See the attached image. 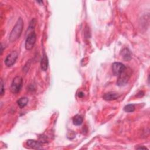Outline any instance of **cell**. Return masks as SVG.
<instances>
[{"mask_svg":"<svg viewBox=\"0 0 150 150\" xmlns=\"http://www.w3.org/2000/svg\"><path fill=\"white\" fill-rule=\"evenodd\" d=\"M23 21L21 18H19L18 19L15 25L14 26L13 28L12 29L9 35V40L11 42H15L20 37L23 30Z\"/></svg>","mask_w":150,"mask_h":150,"instance_id":"obj_1","label":"cell"},{"mask_svg":"<svg viewBox=\"0 0 150 150\" xmlns=\"http://www.w3.org/2000/svg\"><path fill=\"white\" fill-rule=\"evenodd\" d=\"M23 85V79L21 76H16L12 80L11 85V91L13 94L18 93Z\"/></svg>","mask_w":150,"mask_h":150,"instance_id":"obj_2","label":"cell"},{"mask_svg":"<svg viewBox=\"0 0 150 150\" xmlns=\"http://www.w3.org/2000/svg\"><path fill=\"white\" fill-rule=\"evenodd\" d=\"M36 35L34 31L30 32L28 35L25 40V48L26 50H30L33 47L34 45L36 42Z\"/></svg>","mask_w":150,"mask_h":150,"instance_id":"obj_3","label":"cell"},{"mask_svg":"<svg viewBox=\"0 0 150 150\" xmlns=\"http://www.w3.org/2000/svg\"><path fill=\"white\" fill-rule=\"evenodd\" d=\"M125 70V66L121 63L115 62L112 64V71L115 76H119Z\"/></svg>","mask_w":150,"mask_h":150,"instance_id":"obj_4","label":"cell"},{"mask_svg":"<svg viewBox=\"0 0 150 150\" xmlns=\"http://www.w3.org/2000/svg\"><path fill=\"white\" fill-rule=\"evenodd\" d=\"M18 54L16 52L13 51L10 53L5 58V64L6 66L10 67L12 66L16 62L17 58H18Z\"/></svg>","mask_w":150,"mask_h":150,"instance_id":"obj_5","label":"cell"},{"mask_svg":"<svg viewBox=\"0 0 150 150\" xmlns=\"http://www.w3.org/2000/svg\"><path fill=\"white\" fill-rule=\"evenodd\" d=\"M129 76L126 73V70L119 76L117 81V84L119 86H124L128 83Z\"/></svg>","mask_w":150,"mask_h":150,"instance_id":"obj_6","label":"cell"},{"mask_svg":"<svg viewBox=\"0 0 150 150\" xmlns=\"http://www.w3.org/2000/svg\"><path fill=\"white\" fill-rule=\"evenodd\" d=\"M120 97V95L118 93L115 92H108L107 93H105L103 96V98L107 101H112L116 100Z\"/></svg>","mask_w":150,"mask_h":150,"instance_id":"obj_7","label":"cell"},{"mask_svg":"<svg viewBox=\"0 0 150 150\" xmlns=\"http://www.w3.org/2000/svg\"><path fill=\"white\" fill-rule=\"evenodd\" d=\"M26 145L30 148L32 149H40L41 144L39 141L33 140V139H29L26 141Z\"/></svg>","mask_w":150,"mask_h":150,"instance_id":"obj_8","label":"cell"},{"mask_svg":"<svg viewBox=\"0 0 150 150\" xmlns=\"http://www.w3.org/2000/svg\"><path fill=\"white\" fill-rule=\"evenodd\" d=\"M48 58L47 57V55L44 53L43 54V56L41 59V62H40V66H41V69L43 71H46L47 68H48Z\"/></svg>","mask_w":150,"mask_h":150,"instance_id":"obj_9","label":"cell"},{"mask_svg":"<svg viewBox=\"0 0 150 150\" xmlns=\"http://www.w3.org/2000/svg\"><path fill=\"white\" fill-rule=\"evenodd\" d=\"M121 55L123 59L126 61H129L131 59V53L128 48L123 49L121 52Z\"/></svg>","mask_w":150,"mask_h":150,"instance_id":"obj_10","label":"cell"},{"mask_svg":"<svg viewBox=\"0 0 150 150\" xmlns=\"http://www.w3.org/2000/svg\"><path fill=\"white\" fill-rule=\"evenodd\" d=\"M83 122V118L81 115L77 114L73 118V123L75 125H80Z\"/></svg>","mask_w":150,"mask_h":150,"instance_id":"obj_11","label":"cell"},{"mask_svg":"<svg viewBox=\"0 0 150 150\" xmlns=\"http://www.w3.org/2000/svg\"><path fill=\"white\" fill-rule=\"evenodd\" d=\"M28 101H29L28 98L27 97H21V98H20L18 100L17 103H18V105L19 106V107L23 108V107H24L25 105H27V104H28Z\"/></svg>","mask_w":150,"mask_h":150,"instance_id":"obj_12","label":"cell"},{"mask_svg":"<svg viewBox=\"0 0 150 150\" xmlns=\"http://www.w3.org/2000/svg\"><path fill=\"white\" fill-rule=\"evenodd\" d=\"M124 110L125 112H131L135 110V106L134 104H128L124 107Z\"/></svg>","mask_w":150,"mask_h":150,"instance_id":"obj_13","label":"cell"},{"mask_svg":"<svg viewBox=\"0 0 150 150\" xmlns=\"http://www.w3.org/2000/svg\"><path fill=\"white\" fill-rule=\"evenodd\" d=\"M1 96H2L4 94V92H5V89H4V82H3L2 79L1 80Z\"/></svg>","mask_w":150,"mask_h":150,"instance_id":"obj_14","label":"cell"},{"mask_svg":"<svg viewBox=\"0 0 150 150\" xmlns=\"http://www.w3.org/2000/svg\"><path fill=\"white\" fill-rule=\"evenodd\" d=\"M84 93L82 92V91H80V92H79V93H78V96H79V97H83V96H84Z\"/></svg>","mask_w":150,"mask_h":150,"instance_id":"obj_15","label":"cell"},{"mask_svg":"<svg viewBox=\"0 0 150 150\" xmlns=\"http://www.w3.org/2000/svg\"><path fill=\"white\" fill-rule=\"evenodd\" d=\"M137 149H147L146 147H142V146H141V147H139V148H137Z\"/></svg>","mask_w":150,"mask_h":150,"instance_id":"obj_16","label":"cell"}]
</instances>
